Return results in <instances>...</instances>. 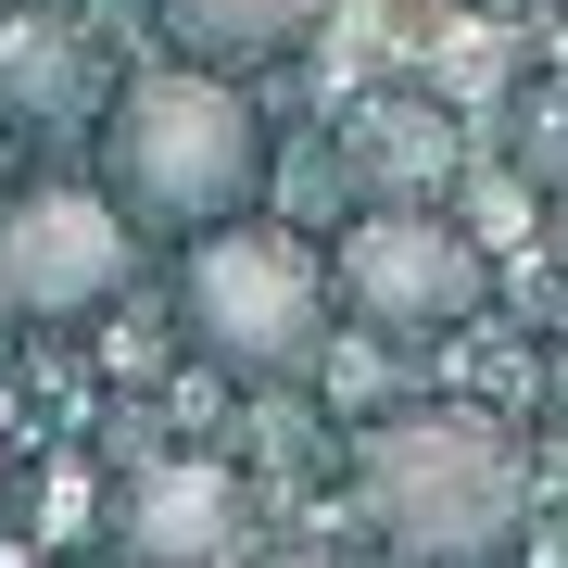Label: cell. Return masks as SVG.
I'll return each mask as SVG.
<instances>
[{"label": "cell", "mask_w": 568, "mask_h": 568, "mask_svg": "<svg viewBox=\"0 0 568 568\" xmlns=\"http://www.w3.org/2000/svg\"><path fill=\"white\" fill-rule=\"evenodd\" d=\"M366 518L405 568H467V556H506L530 518V455L493 417L467 405H405L366 429Z\"/></svg>", "instance_id": "obj_1"}, {"label": "cell", "mask_w": 568, "mask_h": 568, "mask_svg": "<svg viewBox=\"0 0 568 568\" xmlns=\"http://www.w3.org/2000/svg\"><path fill=\"white\" fill-rule=\"evenodd\" d=\"M253 178H265V126L215 63H164V77H126L102 102V190L140 227H178V241L227 227L253 215Z\"/></svg>", "instance_id": "obj_2"}, {"label": "cell", "mask_w": 568, "mask_h": 568, "mask_svg": "<svg viewBox=\"0 0 568 568\" xmlns=\"http://www.w3.org/2000/svg\"><path fill=\"white\" fill-rule=\"evenodd\" d=\"M328 304H342L328 253L291 241L278 215L190 227V253H178V316H190V342H203L227 379H304L328 354Z\"/></svg>", "instance_id": "obj_3"}, {"label": "cell", "mask_w": 568, "mask_h": 568, "mask_svg": "<svg viewBox=\"0 0 568 568\" xmlns=\"http://www.w3.org/2000/svg\"><path fill=\"white\" fill-rule=\"evenodd\" d=\"M140 278V215L89 178H39L0 203V316L26 328H77Z\"/></svg>", "instance_id": "obj_4"}, {"label": "cell", "mask_w": 568, "mask_h": 568, "mask_svg": "<svg viewBox=\"0 0 568 568\" xmlns=\"http://www.w3.org/2000/svg\"><path fill=\"white\" fill-rule=\"evenodd\" d=\"M328 278H342V304L366 328H455L480 304V241L443 215V203H366L342 241H328Z\"/></svg>", "instance_id": "obj_5"}, {"label": "cell", "mask_w": 568, "mask_h": 568, "mask_svg": "<svg viewBox=\"0 0 568 568\" xmlns=\"http://www.w3.org/2000/svg\"><path fill=\"white\" fill-rule=\"evenodd\" d=\"M114 544L140 556V568H241V556H253V493H241V467H215V455L140 467V480L114 493Z\"/></svg>", "instance_id": "obj_6"}, {"label": "cell", "mask_w": 568, "mask_h": 568, "mask_svg": "<svg viewBox=\"0 0 568 568\" xmlns=\"http://www.w3.org/2000/svg\"><path fill=\"white\" fill-rule=\"evenodd\" d=\"M89 114H102V51H89V26L0 13V126L51 140V126H89Z\"/></svg>", "instance_id": "obj_7"}, {"label": "cell", "mask_w": 568, "mask_h": 568, "mask_svg": "<svg viewBox=\"0 0 568 568\" xmlns=\"http://www.w3.org/2000/svg\"><path fill=\"white\" fill-rule=\"evenodd\" d=\"M342 152H354V178L392 190V203H429V190L455 178V126L417 114V102H366V114L342 126Z\"/></svg>", "instance_id": "obj_8"}, {"label": "cell", "mask_w": 568, "mask_h": 568, "mask_svg": "<svg viewBox=\"0 0 568 568\" xmlns=\"http://www.w3.org/2000/svg\"><path fill=\"white\" fill-rule=\"evenodd\" d=\"M152 13L178 26L203 63H253V51H291V39L328 13V0H152Z\"/></svg>", "instance_id": "obj_9"}, {"label": "cell", "mask_w": 568, "mask_h": 568, "mask_svg": "<svg viewBox=\"0 0 568 568\" xmlns=\"http://www.w3.org/2000/svg\"><path fill=\"white\" fill-rule=\"evenodd\" d=\"M530 568H568V530H544V544H530Z\"/></svg>", "instance_id": "obj_10"}, {"label": "cell", "mask_w": 568, "mask_h": 568, "mask_svg": "<svg viewBox=\"0 0 568 568\" xmlns=\"http://www.w3.org/2000/svg\"><path fill=\"white\" fill-rule=\"evenodd\" d=\"M556 265H568V203H556Z\"/></svg>", "instance_id": "obj_11"}, {"label": "cell", "mask_w": 568, "mask_h": 568, "mask_svg": "<svg viewBox=\"0 0 568 568\" xmlns=\"http://www.w3.org/2000/svg\"><path fill=\"white\" fill-rule=\"evenodd\" d=\"M278 568H316V556H278Z\"/></svg>", "instance_id": "obj_12"}]
</instances>
